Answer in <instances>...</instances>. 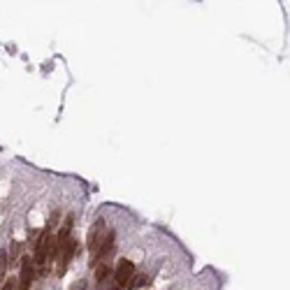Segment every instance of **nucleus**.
<instances>
[{"label":"nucleus","mask_w":290,"mask_h":290,"mask_svg":"<svg viewBox=\"0 0 290 290\" xmlns=\"http://www.w3.org/2000/svg\"><path fill=\"white\" fill-rule=\"evenodd\" d=\"M35 272H37V267H35V263H33V258H30V255H24V258H21V274H19V279H17L19 290H28L33 286Z\"/></svg>","instance_id":"7ed1b4c3"},{"label":"nucleus","mask_w":290,"mask_h":290,"mask_svg":"<svg viewBox=\"0 0 290 290\" xmlns=\"http://www.w3.org/2000/svg\"><path fill=\"white\" fill-rule=\"evenodd\" d=\"M77 246H79L77 239L70 237L61 248H58V272H56L58 276H63V274L68 272V265L72 263V258H74V253H77Z\"/></svg>","instance_id":"20e7f679"},{"label":"nucleus","mask_w":290,"mask_h":290,"mask_svg":"<svg viewBox=\"0 0 290 290\" xmlns=\"http://www.w3.org/2000/svg\"><path fill=\"white\" fill-rule=\"evenodd\" d=\"M70 290H86V281H84V279H81V281H74L70 286Z\"/></svg>","instance_id":"9d476101"},{"label":"nucleus","mask_w":290,"mask_h":290,"mask_svg":"<svg viewBox=\"0 0 290 290\" xmlns=\"http://www.w3.org/2000/svg\"><path fill=\"white\" fill-rule=\"evenodd\" d=\"M19 253H21V244H19V242H14V244H12V253H9L7 263H14V260L19 258Z\"/></svg>","instance_id":"6e6552de"},{"label":"nucleus","mask_w":290,"mask_h":290,"mask_svg":"<svg viewBox=\"0 0 290 290\" xmlns=\"http://www.w3.org/2000/svg\"><path fill=\"white\" fill-rule=\"evenodd\" d=\"M51 244H53V235H49V232H44L42 237L37 239L35 255H33L35 267H44V265H47V258H49V251H51Z\"/></svg>","instance_id":"39448f33"},{"label":"nucleus","mask_w":290,"mask_h":290,"mask_svg":"<svg viewBox=\"0 0 290 290\" xmlns=\"http://www.w3.org/2000/svg\"><path fill=\"white\" fill-rule=\"evenodd\" d=\"M132 276H135V265L128 258H121L114 269V276H112L114 279V290H125V286H128Z\"/></svg>","instance_id":"f257e3e1"},{"label":"nucleus","mask_w":290,"mask_h":290,"mask_svg":"<svg viewBox=\"0 0 290 290\" xmlns=\"http://www.w3.org/2000/svg\"><path fill=\"white\" fill-rule=\"evenodd\" d=\"M107 232L109 230L105 228V220L97 218L96 223H93V228H91V232H88V251L93 253V258H96V253L100 251V246H102V242H105Z\"/></svg>","instance_id":"f03ea898"},{"label":"nucleus","mask_w":290,"mask_h":290,"mask_svg":"<svg viewBox=\"0 0 290 290\" xmlns=\"http://www.w3.org/2000/svg\"><path fill=\"white\" fill-rule=\"evenodd\" d=\"M72 214H68V216H65V220H63V225H61V230H58V237H56V244H58V248L63 246V244H65V242H68V239H70V232H72Z\"/></svg>","instance_id":"423d86ee"},{"label":"nucleus","mask_w":290,"mask_h":290,"mask_svg":"<svg viewBox=\"0 0 290 290\" xmlns=\"http://www.w3.org/2000/svg\"><path fill=\"white\" fill-rule=\"evenodd\" d=\"M2 290H19V281H17V279H7Z\"/></svg>","instance_id":"1a4fd4ad"},{"label":"nucleus","mask_w":290,"mask_h":290,"mask_svg":"<svg viewBox=\"0 0 290 290\" xmlns=\"http://www.w3.org/2000/svg\"><path fill=\"white\" fill-rule=\"evenodd\" d=\"M109 272H112V267H109L107 263H102L96 269V279H97V281H102V279H107V276H109Z\"/></svg>","instance_id":"0eeeda50"}]
</instances>
